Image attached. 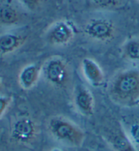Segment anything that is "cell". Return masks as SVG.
Wrapping results in <instances>:
<instances>
[{
	"label": "cell",
	"instance_id": "cell-13",
	"mask_svg": "<svg viewBox=\"0 0 139 151\" xmlns=\"http://www.w3.org/2000/svg\"><path fill=\"white\" fill-rule=\"evenodd\" d=\"M19 12L12 6L6 5L0 8V22L6 25H12L19 22Z\"/></svg>",
	"mask_w": 139,
	"mask_h": 151
},
{
	"label": "cell",
	"instance_id": "cell-11",
	"mask_svg": "<svg viewBox=\"0 0 139 151\" xmlns=\"http://www.w3.org/2000/svg\"><path fill=\"white\" fill-rule=\"evenodd\" d=\"M108 142L115 151H136L123 132H116L107 137Z\"/></svg>",
	"mask_w": 139,
	"mask_h": 151
},
{
	"label": "cell",
	"instance_id": "cell-10",
	"mask_svg": "<svg viewBox=\"0 0 139 151\" xmlns=\"http://www.w3.org/2000/svg\"><path fill=\"white\" fill-rule=\"evenodd\" d=\"M24 35L14 33H6L0 35V53L6 54L20 48L26 42Z\"/></svg>",
	"mask_w": 139,
	"mask_h": 151
},
{
	"label": "cell",
	"instance_id": "cell-7",
	"mask_svg": "<svg viewBox=\"0 0 139 151\" xmlns=\"http://www.w3.org/2000/svg\"><path fill=\"white\" fill-rule=\"evenodd\" d=\"M74 103L76 109L84 116H92L94 111V100L92 93L85 86H77L74 93Z\"/></svg>",
	"mask_w": 139,
	"mask_h": 151
},
{
	"label": "cell",
	"instance_id": "cell-8",
	"mask_svg": "<svg viewBox=\"0 0 139 151\" xmlns=\"http://www.w3.org/2000/svg\"><path fill=\"white\" fill-rule=\"evenodd\" d=\"M81 68L84 77L91 86L97 88L104 83L103 71L94 60L89 58H84L81 61Z\"/></svg>",
	"mask_w": 139,
	"mask_h": 151
},
{
	"label": "cell",
	"instance_id": "cell-4",
	"mask_svg": "<svg viewBox=\"0 0 139 151\" xmlns=\"http://www.w3.org/2000/svg\"><path fill=\"white\" fill-rule=\"evenodd\" d=\"M75 35L76 29L71 22L60 20L50 27L45 37L50 44L56 46H64L71 42Z\"/></svg>",
	"mask_w": 139,
	"mask_h": 151
},
{
	"label": "cell",
	"instance_id": "cell-19",
	"mask_svg": "<svg viewBox=\"0 0 139 151\" xmlns=\"http://www.w3.org/2000/svg\"><path fill=\"white\" fill-rule=\"evenodd\" d=\"M0 87H1V80H0Z\"/></svg>",
	"mask_w": 139,
	"mask_h": 151
},
{
	"label": "cell",
	"instance_id": "cell-2",
	"mask_svg": "<svg viewBox=\"0 0 139 151\" xmlns=\"http://www.w3.org/2000/svg\"><path fill=\"white\" fill-rule=\"evenodd\" d=\"M48 131L57 140L72 146H79L85 138L84 132L70 120L60 116H53L48 121Z\"/></svg>",
	"mask_w": 139,
	"mask_h": 151
},
{
	"label": "cell",
	"instance_id": "cell-3",
	"mask_svg": "<svg viewBox=\"0 0 139 151\" xmlns=\"http://www.w3.org/2000/svg\"><path fill=\"white\" fill-rule=\"evenodd\" d=\"M45 78L57 88H64L69 83L70 70L66 62L59 57H53L45 63L42 68Z\"/></svg>",
	"mask_w": 139,
	"mask_h": 151
},
{
	"label": "cell",
	"instance_id": "cell-5",
	"mask_svg": "<svg viewBox=\"0 0 139 151\" xmlns=\"http://www.w3.org/2000/svg\"><path fill=\"white\" fill-rule=\"evenodd\" d=\"M84 32L92 40L107 42L115 37V27L110 20L104 18H94L86 25Z\"/></svg>",
	"mask_w": 139,
	"mask_h": 151
},
{
	"label": "cell",
	"instance_id": "cell-9",
	"mask_svg": "<svg viewBox=\"0 0 139 151\" xmlns=\"http://www.w3.org/2000/svg\"><path fill=\"white\" fill-rule=\"evenodd\" d=\"M42 67L39 64H31L24 67L19 75V83L24 90L33 88L40 78Z\"/></svg>",
	"mask_w": 139,
	"mask_h": 151
},
{
	"label": "cell",
	"instance_id": "cell-6",
	"mask_svg": "<svg viewBox=\"0 0 139 151\" xmlns=\"http://www.w3.org/2000/svg\"><path fill=\"white\" fill-rule=\"evenodd\" d=\"M37 126L33 119L22 117L14 123L11 136L14 140L21 144H28L33 141L37 134Z\"/></svg>",
	"mask_w": 139,
	"mask_h": 151
},
{
	"label": "cell",
	"instance_id": "cell-18",
	"mask_svg": "<svg viewBox=\"0 0 139 151\" xmlns=\"http://www.w3.org/2000/svg\"><path fill=\"white\" fill-rule=\"evenodd\" d=\"M50 151H62V150H61L60 149H59V148H53V149H52L51 150H50Z\"/></svg>",
	"mask_w": 139,
	"mask_h": 151
},
{
	"label": "cell",
	"instance_id": "cell-15",
	"mask_svg": "<svg viewBox=\"0 0 139 151\" xmlns=\"http://www.w3.org/2000/svg\"><path fill=\"white\" fill-rule=\"evenodd\" d=\"M130 135L132 140L139 145V124L136 123L131 125L130 128Z\"/></svg>",
	"mask_w": 139,
	"mask_h": 151
},
{
	"label": "cell",
	"instance_id": "cell-14",
	"mask_svg": "<svg viewBox=\"0 0 139 151\" xmlns=\"http://www.w3.org/2000/svg\"><path fill=\"white\" fill-rule=\"evenodd\" d=\"M96 6L104 8H113L117 6L119 0H91Z\"/></svg>",
	"mask_w": 139,
	"mask_h": 151
},
{
	"label": "cell",
	"instance_id": "cell-1",
	"mask_svg": "<svg viewBox=\"0 0 139 151\" xmlns=\"http://www.w3.org/2000/svg\"><path fill=\"white\" fill-rule=\"evenodd\" d=\"M109 94L114 102L123 106H133L139 102V70L127 69L111 80Z\"/></svg>",
	"mask_w": 139,
	"mask_h": 151
},
{
	"label": "cell",
	"instance_id": "cell-12",
	"mask_svg": "<svg viewBox=\"0 0 139 151\" xmlns=\"http://www.w3.org/2000/svg\"><path fill=\"white\" fill-rule=\"evenodd\" d=\"M122 52L127 60L139 63V38L133 37L127 40L123 45Z\"/></svg>",
	"mask_w": 139,
	"mask_h": 151
},
{
	"label": "cell",
	"instance_id": "cell-16",
	"mask_svg": "<svg viewBox=\"0 0 139 151\" xmlns=\"http://www.w3.org/2000/svg\"><path fill=\"white\" fill-rule=\"evenodd\" d=\"M10 103V98L5 96H0V118L5 113Z\"/></svg>",
	"mask_w": 139,
	"mask_h": 151
},
{
	"label": "cell",
	"instance_id": "cell-17",
	"mask_svg": "<svg viewBox=\"0 0 139 151\" xmlns=\"http://www.w3.org/2000/svg\"><path fill=\"white\" fill-rule=\"evenodd\" d=\"M41 0H20L21 3L28 8L29 10H33L40 5Z\"/></svg>",
	"mask_w": 139,
	"mask_h": 151
}]
</instances>
